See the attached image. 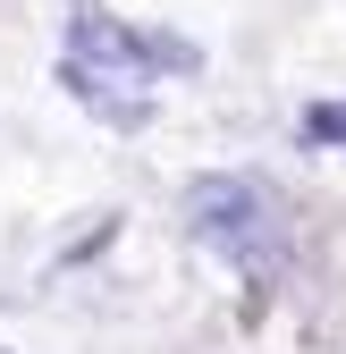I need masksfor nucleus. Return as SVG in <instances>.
<instances>
[{
  "label": "nucleus",
  "instance_id": "nucleus-1",
  "mask_svg": "<svg viewBox=\"0 0 346 354\" xmlns=\"http://www.w3.org/2000/svg\"><path fill=\"white\" fill-rule=\"evenodd\" d=\"M304 127H313V136H321V144H346V102H321V110H313Z\"/></svg>",
  "mask_w": 346,
  "mask_h": 354
}]
</instances>
